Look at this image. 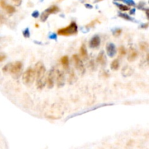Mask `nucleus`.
<instances>
[{
  "label": "nucleus",
  "mask_w": 149,
  "mask_h": 149,
  "mask_svg": "<svg viewBox=\"0 0 149 149\" xmlns=\"http://www.w3.org/2000/svg\"><path fill=\"white\" fill-rule=\"evenodd\" d=\"M34 71L36 87L39 89H42L45 85V66L42 62H38L35 66Z\"/></svg>",
  "instance_id": "nucleus-1"
},
{
  "label": "nucleus",
  "mask_w": 149,
  "mask_h": 149,
  "mask_svg": "<svg viewBox=\"0 0 149 149\" xmlns=\"http://www.w3.org/2000/svg\"><path fill=\"white\" fill-rule=\"evenodd\" d=\"M55 79L58 87H61L65 84V75L64 73L60 70H55Z\"/></svg>",
  "instance_id": "nucleus-8"
},
{
  "label": "nucleus",
  "mask_w": 149,
  "mask_h": 149,
  "mask_svg": "<svg viewBox=\"0 0 149 149\" xmlns=\"http://www.w3.org/2000/svg\"><path fill=\"white\" fill-rule=\"evenodd\" d=\"M7 5V3H6V1L5 0H0V7H2V8H5V7Z\"/></svg>",
  "instance_id": "nucleus-23"
},
{
  "label": "nucleus",
  "mask_w": 149,
  "mask_h": 149,
  "mask_svg": "<svg viewBox=\"0 0 149 149\" xmlns=\"http://www.w3.org/2000/svg\"><path fill=\"white\" fill-rule=\"evenodd\" d=\"M96 61L100 65H103V66L105 65V63H106V58H105V55L103 52H100L99 55H98V57H97Z\"/></svg>",
  "instance_id": "nucleus-12"
},
{
  "label": "nucleus",
  "mask_w": 149,
  "mask_h": 149,
  "mask_svg": "<svg viewBox=\"0 0 149 149\" xmlns=\"http://www.w3.org/2000/svg\"><path fill=\"white\" fill-rule=\"evenodd\" d=\"M106 51H107V53L109 57L110 58H113L114 55L116 54V47H115V45L112 43H109V44H107L106 46Z\"/></svg>",
  "instance_id": "nucleus-11"
},
{
  "label": "nucleus",
  "mask_w": 149,
  "mask_h": 149,
  "mask_svg": "<svg viewBox=\"0 0 149 149\" xmlns=\"http://www.w3.org/2000/svg\"><path fill=\"white\" fill-rule=\"evenodd\" d=\"M61 65L63 66V67L65 69H68V66H69V59L67 55H65L63 57H62V58L61 59Z\"/></svg>",
  "instance_id": "nucleus-14"
},
{
  "label": "nucleus",
  "mask_w": 149,
  "mask_h": 149,
  "mask_svg": "<svg viewBox=\"0 0 149 149\" xmlns=\"http://www.w3.org/2000/svg\"><path fill=\"white\" fill-rule=\"evenodd\" d=\"M35 80V71L32 68H28L23 74V82L26 85L32 84Z\"/></svg>",
  "instance_id": "nucleus-4"
},
{
  "label": "nucleus",
  "mask_w": 149,
  "mask_h": 149,
  "mask_svg": "<svg viewBox=\"0 0 149 149\" xmlns=\"http://www.w3.org/2000/svg\"><path fill=\"white\" fill-rule=\"evenodd\" d=\"M74 78H75L74 72L72 71L70 73V75H69V80H70V81H73V80H74Z\"/></svg>",
  "instance_id": "nucleus-22"
},
{
  "label": "nucleus",
  "mask_w": 149,
  "mask_h": 149,
  "mask_svg": "<svg viewBox=\"0 0 149 149\" xmlns=\"http://www.w3.org/2000/svg\"><path fill=\"white\" fill-rule=\"evenodd\" d=\"M78 32V26L75 22H71L68 26L66 27L60 28L58 31V34L60 36H69L71 35H75Z\"/></svg>",
  "instance_id": "nucleus-2"
},
{
  "label": "nucleus",
  "mask_w": 149,
  "mask_h": 149,
  "mask_svg": "<svg viewBox=\"0 0 149 149\" xmlns=\"http://www.w3.org/2000/svg\"><path fill=\"white\" fill-rule=\"evenodd\" d=\"M127 53V51H126V49L124 48V47L123 46H121L119 48V55L120 57H124V55H126Z\"/></svg>",
  "instance_id": "nucleus-18"
},
{
  "label": "nucleus",
  "mask_w": 149,
  "mask_h": 149,
  "mask_svg": "<svg viewBox=\"0 0 149 149\" xmlns=\"http://www.w3.org/2000/svg\"><path fill=\"white\" fill-rule=\"evenodd\" d=\"M59 11H60V9L58 8V7H57V6L55 5L51 6L50 7H49L48 9H47L45 11H44L42 13V15H41V16H40L41 21H42V22L46 21L50 15L57 13V12H58Z\"/></svg>",
  "instance_id": "nucleus-5"
},
{
  "label": "nucleus",
  "mask_w": 149,
  "mask_h": 149,
  "mask_svg": "<svg viewBox=\"0 0 149 149\" xmlns=\"http://www.w3.org/2000/svg\"><path fill=\"white\" fill-rule=\"evenodd\" d=\"M120 17H122L124 18V19H126V20H128V21L131 20V18L128 16L127 15H125V14H121V15H120Z\"/></svg>",
  "instance_id": "nucleus-25"
},
{
  "label": "nucleus",
  "mask_w": 149,
  "mask_h": 149,
  "mask_svg": "<svg viewBox=\"0 0 149 149\" xmlns=\"http://www.w3.org/2000/svg\"><path fill=\"white\" fill-rule=\"evenodd\" d=\"M4 19H5V18H4V16L0 13V23L3 22V21H4Z\"/></svg>",
  "instance_id": "nucleus-28"
},
{
  "label": "nucleus",
  "mask_w": 149,
  "mask_h": 149,
  "mask_svg": "<svg viewBox=\"0 0 149 149\" xmlns=\"http://www.w3.org/2000/svg\"><path fill=\"white\" fill-rule=\"evenodd\" d=\"M72 60L73 61V63L75 65L76 68L78 70V71L83 74L85 72V68H84L82 61L80 58V57L78 55H73L72 56Z\"/></svg>",
  "instance_id": "nucleus-6"
},
{
  "label": "nucleus",
  "mask_w": 149,
  "mask_h": 149,
  "mask_svg": "<svg viewBox=\"0 0 149 149\" xmlns=\"http://www.w3.org/2000/svg\"><path fill=\"white\" fill-rule=\"evenodd\" d=\"M140 49L142 50V51H147L148 49V44L145 42H143L140 44Z\"/></svg>",
  "instance_id": "nucleus-17"
},
{
  "label": "nucleus",
  "mask_w": 149,
  "mask_h": 149,
  "mask_svg": "<svg viewBox=\"0 0 149 149\" xmlns=\"http://www.w3.org/2000/svg\"><path fill=\"white\" fill-rule=\"evenodd\" d=\"M13 1V2L16 5H20L21 4V2H22V0H12Z\"/></svg>",
  "instance_id": "nucleus-26"
},
{
  "label": "nucleus",
  "mask_w": 149,
  "mask_h": 149,
  "mask_svg": "<svg viewBox=\"0 0 149 149\" xmlns=\"http://www.w3.org/2000/svg\"><path fill=\"white\" fill-rule=\"evenodd\" d=\"M55 69L52 68L50 70L48 75L47 77V79L45 80V83L47 84V86L48 88H52L55 84Z\"/></svg>",
  "instance_id": "nucleus-7"
},
{
  "label": "nucleus",
  "mask_w": 149,
  "mask_h": 149,
  "mask_svg": "<svg viewBox=\"0 0 149 149\" xmlns=\"http://www.w3.org/2000/svg\"><path fill=\"white\" fill-rule=\"evenodd\" d=\"M23 64L20 61H16L13 63H8L3 68L2 71L5 73H10L13 75H17L22 71Z\"/></svg>",
  "instance_id": "nucleus-3"
},
{
  "label": "nucleus",
  "mask_w": 149,
  "mask_h": 149,
  "mask_svg": "<svg viewBox=\"0 0 149 149\" xmlns=\"http://www.w3.org/2000/svg\"><path fill=\"white\" fill-rule=\"evenodd\" d=\"M6 58H7V56L5 54H0V63H2V62H3V61H5L6 59Z\"/></svg>",
  "instance_id": "nucleus-24"
},
{
  "label": "nucleus",
  "mask_w": 149,
  "mask_h": 149,
  "mask_svg": "<svg viewBox=\"0 0 149 149\" xmlns=\"http://www.w3.org/2000/svg\"><path fill=\"white\" fill-rule=\"evenodd\" d=\"M32 16H33L34 17H37L39 16V12H34L33 14H32Z\"/></svg>",
  "instance_id": "nucleus-27"
},
{
  "label": "nucleus",
  "mask_w": 149,
  "mask_h": 149,
  "mask_svg": "<svg viewBox=\"0 0 149 149\" xmlns=\"http://www.w3.org/2000/svg\"><path fill=\"white\" fill-rule=\"evenodd\" d=\"M4 9L5 10L7 13H8V14H12L15 12V8L13 6L10 5H7V4L6 5Z\"/></svg>",
  "instance_id": "nucleus-16"
},
{
  "label": "nucleus",
  "mask_w": 149,
  "mask_h": 149,
  "mask_svg": "<svg viewBox=\"0 0 149 149\" xmlns=\"http://www.w3.org/2000/svg\"><path fill=\"white\" fill-rule=\"evenodd\" d=\"M116 5L118 6V7L119 8V10H122V11L124 12L129 10V7L128 6L124 5H119V4H116Z\"/></svg>",
  "instance_id": "nucleus-19"
},
{
  "label": "nucleus",
  "mask_w": 149,
  "mask_h": 149,
  "mask_svg": "<svg viewBox=\"0 0 149 149\" xmlns=\"http://www.w3.org/2000/svg\"><path fill=\"white\" fill-rule=\"evenodd\" d=\"M89 47H91V48H97V47H98L100 46V38L99 37V36H93L91 40L89 41Z\"/></svg>",
  "instance_id": "nucleus-10"
},
{
  "label": "nucleus",
  "mask_w": 149,
  "mask_h": 149,
  "mask_svg": "<svg viewBox=\"0 0 149 149\" xmlns=\"http://www.w3.org/2000/svg\"><path fill=\"white\" fill-rule=\"evenodd\" d=\"M23 36H24L26 38L29 37L30 34H29V30H28V28H26V29L23 31Z\"/></svg>",
  "instance_id": "nucleus-21"
},
{
  "label": "nucleus",
  "mask_w": 149,
  "mask_h": 149,
  "mask_svg": "<svg viewBox=\"0 0 149 149\" xmlns=\"http://www.w3.org/2000/svg\"><path fill=\"white\" fill-rule=\"evenodd\" d=\"M138 53L137 50L135 48L131 47L129 50V53H128V57H127V60L129 62H133L138 58Z\"/></svg>",
  "instance_id": "nucleus-9"
},
{
  "label": "nucleus",
  "mask_w": 149,
  "mask_h": 149,
  "mask_svg": "<svg viewBox=\"0 0 149 149\" xmlns=\"http://www.w3.org/2000/svg\"><path fill=\"white\" fill-rule=\"evenodd\" d=\"M97 1H98V2H99V1H101V0H97Z\"/></svg>",
  "instance_id": "nucleus-29"
},
{
  "label": "nucleus",
  "mask_w": 149,
  "mask_h": 149,
  "mask_svg": "<svg viewBox=\"0 0 149 149\" xmlns=\"http://www.w3.org/2000/svg\"><path fill=\"white\" fill-rule=\"evenodd\" d=\"M119 68V61L118 59H115L114 61H113L111 62V64H110V68L112 70H114V71H116L118 70Z\"/></svg>",
  "instance_id": "nucleus-15"
},
{
  "label": "nucleus",
  "mask_w": 149,
  "mask_h": 149,
  "mask_svg": "<svg viewBox=\"0 0 149 149\" xmlns=\"http://www.w3.org/2000/svg\"><path fill=\"white\" fill-rule=\"evenodd\" d=\"M79 52H80V55H81V57L83 59H84V60L87 59L88 52H87V47H86V46L84 44H82L81 46Z\"/></svg>",
  "instance_id": "nucleus-13"
},
{
  "label": "nucleus",
  "mask_w": 149,
  "mask_h": 149,
  "mask_svg": "<svg viewBox=\"0 0 149 149\" xmlns=\"http://www.w3.org/2000/svg\"><path fill=\"white\" fill-rule=\"evenodd\" d=\"M122 33V29H116V31L114 32V36H119Z\"/></svg>",
  "instance_id": "nucleus-20"
}]
</instances>
